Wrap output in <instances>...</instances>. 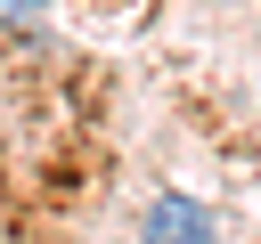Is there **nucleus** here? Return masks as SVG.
Returning a JSON list of instances; mask_svg holds the SVG:
<instances>
[{
    "label": "nucleus",
    "mask_w": 261,
    "mask_h": 244,
    "mask_svg": "<svg viewBox=\"0 0 261 244\" xmlns=\"http://www.w3.org/2000/svg\"><path fill=\"white\" fill-rule=\"evenodd\" d=\"M139 244H212V220H204V203H188V195H163V203L147 211Z\"/></svg>",
    "instance_id": "obj_1"
},
{
    "label": "nucleus",
    "mask_w": 261,
    "mask_h": 244,
    "mask_svg": "<svg viewBox=\"0 0 261 244\" xmlns=\"http://www.w3.org/2000/svg\"><path fill=\"white\" fill-rule=\"evenodd\" d=\"M0 8H33V0H0Z\"/></svg>",
    "instance_id": "obj_2"
}]
</instances>
